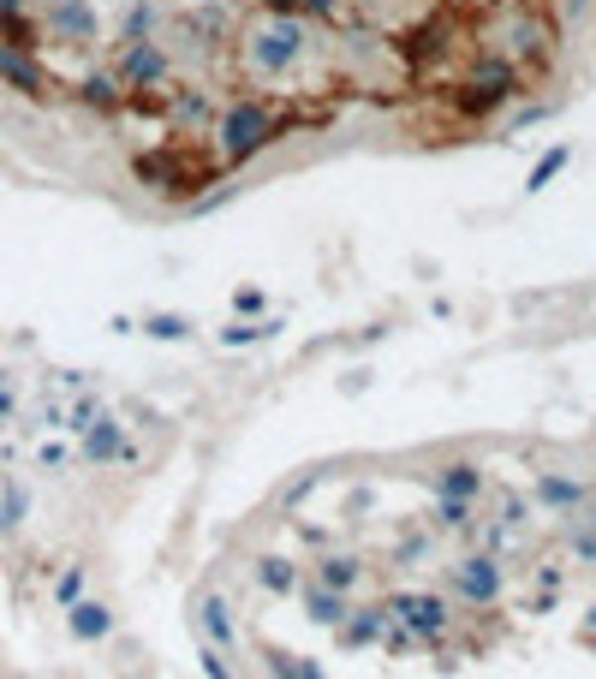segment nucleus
Listing matches in <instances>:
<instances>
[{
    "instance_id": "aec40b11",
    "label": "nucleus",
    "mask_w": 596,
    "mask_h": 679,
    "mask_svg": "<svg viewBox=\"0 0 596 679\" xmlns=\"http://www.w3.org/2000/svg\"><path fill=\"white\" fill-rule=\"evenodd\" d=\"M84 101H90V108H113V101H120V78H90L84 84Z\"/></svg>"
},
{
    "instance_id": "a211bd4d",
    "label": "nucleus",
    "mask_w": 596,
    "mask_h": 679,
    "mask_svg": "<svg viewBox=\"0 0 596 679\" xmlns=\"http://www.w3.org/2000/svg\"><path fill=\"white\" fill-rule=\"evenodd\" d=\"M54 596H61V608H72V602H84V567H66L61 579H54Z\"/></svg>"
},
{
    "instance_id": "5701e85b",
    "label": "nucleus",
    "mask_w": 596,
    "mask_h": 679,
    "mask_svg": "<svg viewBox=\"0 0 596 679\" xmlns=\"http://www.w3.org/2000/svg\"><path fill=\"white\" fill-rule=\"evenodd\" d=\"M435 519H442V525H465V519H472V500H447V495H442Z\"/></svg>"
},
{
    "instance_id": "dca6fc26",
    "label": "nucleus",
    "mask_w": 596,
    "mask_h": 679,
    "mask_svg": "<svg viewBox=\"0 0 596 679\" xmlns=\"http://www.w3.org/2000/svg\"><path fill=\"white\" fill-rule=\"evenodd\" d=\"M257 584H263L269 596H293V590H299V572H293V560H281V554H263V560H257Z\"/></svg>"
},
{
    "instance_id": "20e7f679",
    "label": "nucleus",
    "mask_w": 596,
    "mask_h": 679,
    "mask_svg": "<svg viewBox=\"0 0 596 679\" xmlns=\"http://www.w3.org/2000/svg\"><path fill=\"white\" fill-rule=\"evenodd\" d=\"M388 619H400V626L412 632V638H442L454 614H447V602H442V596H430V590H405V596L388 602Z\"/></svg>"
},
{
    "instance_id": "1a4fd4ad",
    "label": "nucleus",
    "mask_w": 596,
    "mask_h": 679,
    "mask_svg": "<svg viewBox=\"0 0 596 679\" xmlns=\"http://www.w3.org/2000/svg\"><path fill=\"white\" fill-rule=\"evenodd\" d=\"M537 500L543 507H555V513H578L590 500V483H578V477H555V471H543L537 477Z\"/></svg>"
},
{
    "instance_id": "6e6552de",
    "label": "nucleus",
    "mask_w": 596,
    "mask_h": 679,
    "mask_svg": "<svg viewBox=\"0 0 596 679\" xmlns=\"http://www.w3.org/2000/svg\"><path fill=\"white\" fill-rule=\"evenodd\" d=\"M0 84H12V90H24V96H48L42 66L24 48H12V42H0Z\"/></svg>"
},
{
    "instance_id": "9d476101",
    "label": "nucleus",
    "mask_w": 596,
    "mask_h": 679,
    "mask_svg": "<svg viewBox=\"0 0 596 679\" xmlns=\"http://www.w3.org/2000/svg\"><path fill=\"white\" fill-rule=\"evenodd\" d=\"M66 626H72V638H78V644H101L113 632V608H101V602H72Z\"/></svg>"
},
{
    "instance_id": "9b49d317",
    "label": "nucleus",
    "mask_w": 596,
    "mask_h": 679,
    "mask_svg": "<svg viewBox=\"0 0 596 679\" xmlns=\"http://www.w3.org/2000/svg\"><path fill=\"white\" fill-rule=\"evenodd\" d=\"M304 614L316 619V626H346V596L340 590H328V584H304Z\"/></svg>"
},
{
    "instance_id": "b1692460",
    "label": "nucleus",
    "mask_w": 596,
    "mask_h": 679,
    "mask_svg": "<svg viewBox=\"0 0 596 679\" xmlns=\"http://www.w3.org/2000/svg\"><path fill=\"white\" fill-rule=\"evenodd\" d=\"M203 673H209V679H232L227 656H221V649H215V644H203Z\"/></svg>"
},
{
    "instance_id": "423d86ee",
    "label": "nucleus",
    "mask_w": 596,
    "mask_h": 679,
    "mask_svg": "<svg viewBox=\"0 0 596 679\" xmlns=\"http://www.w3.org/2000/svg\"><path fill=\"white\" fill-rule=\"evenodd\" d=\"M78 460L84 465H113V460H132V441H126V423L108 418V411H96L90 430L78 441Z\"/></svg>"
},
{
    "instance_id": "4468645a",
    "label": "nucleus",
    "mask_w": 596,
    "mask_h": 679,
    "mask_svg": "<svg viewBox=\"0 0 596 679\" xmlns=\"http://www.w3.org/2000/svg\"><path fill=\"white\" fill-rule=\"evenodd\" d=\"M358 579H365V560H353V554H328V560H316V584H328V590H353Z\"/></svg>"
},
{
    "instance_id": "f257e3e1",
    "label": "nucleus",
    "mask_w": 596,
    "mask_h": 679,
    "mask_svg": "<svg viewBox=\"0 0 596 679\" xmlns=\"http://www.w3.org/2000/svg\"><path fill=\"white\" fill-rule=\"evenodd\" d=\"M304 61H311V24H304L299 12L263 7L239 31V66L251 84H286Z\"/></svg>"
},
{
    "instance_id": "412c9836",
    "label": "nucleus",
    "mask_w": 596,
    "mask_h": 679,
    "mask_svg": "<svg viewBox=\"0 0 596 679\" xmlns=\"http://www.w3.org/2000/svg\"><path fill=\"white\" fill-rule=\"evenodd\" d=\"M566 155H573V150H549L543 161H537V168H531V191H543L549 180H555V173L566 168Z\"/></svg>"
},
{
    "instance_id": "2eb2a0df",
    "label": "nucleus",
    "mask_w": 596,
    "mask_h": 679,
    "mask_svg": "<svg viewBox=\"0 0 596 679\" xmlns=\"http://www.w3.org/2000/svg\"><path fill=\"white\" fill-rule=\"evenodd\" d=\"M388 626H394V619H388V608H365L358 619H346V626H340V638L353 644V649H358V644H382Z\"/></svg>"
},
{
    "instance_id": "0eeeda50",
    "label": "nucleus",
    "mask_w": 596,
    "mask_h": 679,
    "mask_svg": "<svg viewBox=\"0 0 596 679\" xmlns=\"http://www.w3.org/2000/svg\"><path fill=\"white\" fill-rule=\"evenodd\" d=\"M48 31L61 42H72V48H90V42L101 36V24H96L90 0H54V7H48Z\"/></svg>"
},
{
    "instance_id": "39448f33",
    "label": "nucleus",
    "mask_w": 596,
    "mask_h": 679,
    "mask_svg": "<svg viewBox=\"0 0 596 679\" xmlns=\"http://www.w3.org/2000/svg\"><path fill=\"white\" fill-rule=\"evenodd\" d=\"M501 584H507V572H501L496 554H465L454 567V596L472 602V608H489V602L501 596Z\"/></svg>"
},
{
    "instance_id": "6ab92c4d",
    "label": "nucleus",
    "mask_w": 596,
    "mask_h": 679,
    "mask_svg": "<svg viewBox=\"0 0 596 679\" xmlns=\"http://www.w3.org/2000/svg\"><path fill=\"white\" fill-rule=\"evenodd\" d=\"M269 334H274V322H232L221 340L227 346H251V340H269Z\"/></svg>"
},
{
    "instance_id": "4be33fe9",
    "label": "nucleus",
    "mask_w": 596,
    "mask_h": 679,
    "mask_svg": "<svg viewBox=\"0 0 596 679\" xmlns=\"http://www.w3.org/2000/svg\"><path fill=\"white\" fill-rule=\"evenodd\" d=\"M150 334L155 340H185V334H192V322H185V316H150Z\"/></svg>"
},
{
    "instance_id": "ddd939ff",
    "label": "nucleus",
    "mask_w": 596,
    "mask_h": 679,
    "mask_svg": "<svg viewBox=\"0 0 596 679\" xmlns=\"http://www.w3.org/2000/svg\"><path fill=\"white\" fill-rule=\"evenodd\" d=\"M477 489H484V471L477 465H442V477H435V495H447V500H477Z\"/></svg>"
},
{
    "instance_id": "f03ea898",
    "label": "nucleus",
    "mask_w": 596,
    "mask_h": 679,
    "mask_svg": "<svg viewBox=\"0 0 596 679\" xmlns=\"http://www.w3.org/2000/svg\"><path fill=\"white\" fill-rule=\"evenodd\" d=\"M293 126L274 101H263V96H239V101H227L221 114H215V143H221V161H251V155H263L281 131Z\"/></svg>"
},
{
    "instance_id": "f3484780",
    "label": "nucleus",
    "mask_w": 596,
    "mask_h": 679,
    "mask_svg": "<svg viewBox=\"0 0 596 679\" xmlns=\"http://www.w3.org/2000/svg\"><path fill=\"white\" fill-rule=\"evenodd\" d=\"M263 661H269V673H274V679H323V668H316V661L286 656V649H263Z\"/></svg>"
},
{
    "instance_id": "393cba45",
    "label": "nucleus",
    "mask_w": 596,
    "mask_h": 679,
    "mask_svg": "<svg viewBox=\"0 0 596 679\" xmlns=\"http://www.w3.org/2000/svg\"><path fill=\"white\" fill-rule=\"evenodd\" d=\"M19 513H24V495H19V489H7V507H0V525L12 530V525H19Z\"/></svg>"
},
{
    "instance_id": "7ed1b4c3",
    "label": "nucleus",
    "mask_w": 596,
    "mask_h": 679,
    "mask_svg": "<svg viewBox=\"0 0 596 679\" xmlns=\"http://www.w3.org/2000/svg\"><path fill=\"white\" fill-rule=\"evenodd\" d=\"M113 78L126 84V90H162V84L173 78V61L162 42L150 36H126L120 54H113Z\"/></svg>"
},
{
    "instance_id": "f8f14e48",
    "label": "nucleus",
    "mask_w": 596,
    "mask_h": 679,
    "mask_svg": "<svg viewBox=\"0 0 596 679\" xmlns=\"http://www.w3.org/2000/svg\"><path fill=\"white\" fill-rule=\"evenodd\" d=\"M197 626H203V638H209L215 649H232V608H227V596H203L197 602Z\"/></svg>"
}]
</instances>
